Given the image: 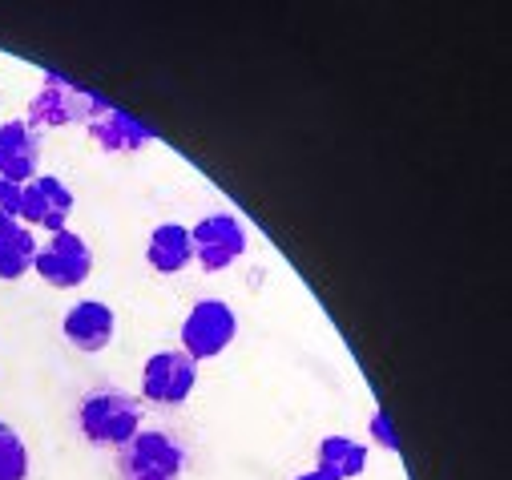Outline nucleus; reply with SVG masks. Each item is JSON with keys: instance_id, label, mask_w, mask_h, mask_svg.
I'll list each match as a JSON object with an SVG mask.
<instances>
[{"instance_id": "obj_1", "label": "nucleus", "mask_w": 512, "mask_h": 480, "mask_svg": "<svg viewBox=\"0 0 512 480\" xmlns=\"http://www.w3.org/2000/svg\"><path fill=\"white\" fill-rule=\"evenodd\" d=\"M81 436L97 448H121L130 444L142 432V404L130 392H117V388H97L81 400L77 412Z\"/></svg>"}, {"instance_id": "obj_2", "label": "nucleus", "mask_w": 512, "mask_h": 480, "mask_svg": "<svg viewBox=\"0 0 512 480\" xmlns=\"http://www.w3.org/2000/svg\"><path fill=\"white\" fill-rule=\"evenodd\" d=\"M182 472H186V452L162 428H146L130 444L117 448L121 480H182Z\"/></svg>"}, {"instance_id": "obj_3", "label": "nucleus", "mask_w": 512, "mask_h": 480, "mask_svg": "<svg viewBox=\"0 0 512 480\" xmlns=\"http://www.w3.org/2000/svg\"><path fill=\"white\" fill-rule=\"evenodd\" d=\"M101 97L85 93L81 85H73L69 77L61 73H45L41 77V89L33 93L29 101V117L25 122L33 130H61V126H85L93 109H97Z\"/></svg>"}, {"instance_id": "obj_4", "label": "nucleus", "mask_w": 512, "mask_h": 480, "mask_svg": "<svg viewBox=\"0 0 512 480\" xmlns=\"http://www.w3.org/2000/svg\"><path fill=\"white\" fill-rule=\"evenodd\" d=\"M33 271H37L49 287L73 291V287H81V283L93 275V251H89V243H85L81 234H73V230L65 226V230L49 234L45 243L37 247Z\"/></svg>"}, {"instance_id": "obj_5", "label": "nucleus", "mask_w": 512, "mask_h": 480, "mask_svg": "<svg viewBox=\"0 0 512 480\" xmlns=\"http://www.w3.org/2000/svg\"><path fill=\"white\" fill-rule=\"evenodd\" d=\"M238 335V319L230 311V303L222 299H202L190 307L186 323H182V351L194 359V364H202V359H214L222 355Z\"/></svg>"}, {"instance_id": "obj_6", "label": "nucleus", "mask_w": 512, "mask_h": 480, "mask_svg": "<svg viewBox=\"0 0 512 480\" xmlns=\"http://www.w3.org/2000/svg\"><path fill=\"white\" fill-rule=\"evenodd\" d=\"M190 243H194L198 267L206 275H218L246 255V226L234 214H210L198 226H190Z\"/></svg>"}, {"instance_id": "obj_7", "label": "nucleus", "mask_w": 512, "mask_h": 480, "mask_svg": "<svg viewBox=\"0 0 512 480\" xmlns=\"http://www.w3.org/2000/svg\"><path fill=\"white\" fill-rule=\"evenodd\" d=\"M198 384V364L186 351H158L146 359V372H142V396L162 404V408H178L190 400Z\"/></svg>"}, {"instance_id": "obj_8", "label": "nucleus", "mask_w": 512, "mask_h": 480, "mask_svg": "<svg viewBox=\"0 0 512 480\" xmlns=\"http://www.w3.org/2000/svg\"><path fill=\"white\" fill-rule=\"evenodd\" d=\"M69 214H73V190H69L61 178L37 174L33 182L21 186V222H25L29 230H49V234H57V230H65Z\"/></svg>"}, {"instance_id": "obj_9", "label": "nucleus", "mask_w": 512, "mask_h": 480, "mask_svg": "<svg viewBox=\"0 0 512 480\" xmlns=\"http://www.w3.org/2000/svg\"><path fill=\"white\" fill-rule=\"evenodd\" d=\"M85 126H89V138L97 142L101 154H134V150H146L154 142V130H146L142 122H134L130 113L109 105V101H97V109Z\"/></svg>"}, {"instance_id": "obj_10", "label": "nucleus", "mask_w": 512, "mask_h": 480, "mask_svg": "<svg viewBox=\"0 0 512 480\" xmlns=\"http://www.w3.org/2000/svg\"><path fill=\"white\" fill-rule=\"evenodd\" d=\"M41 174V130L29 122H5L0 126V178L25 186Z\"/></svg>"}, {"instance_id": "obj_11", "label": "nucleus", "mask_w": 512, "mask_h": 480, "mask_svg": "<svg viewBox=\"0 0 512 480\" xmlns=\"http://www.w3.org/2000/svg\"><path fill=\"white\" fill-rule=\"evenodd\" d=\"M113 327H117V319H113L109 303H101V299H81V303H73V307L65 311V323H61L65 339H69L77 351H85V355L105 351V347L113 343Z\"/></svg>"}, {"instance_id": "obj_12", "label": "nucleus", "mask_w": 512, "mask_h": 480, "mask_svg": "<svg viewBox=\"0 0 512 480\" xmlns=\"http://www.w3.org/2000/svg\"><path fill=\"white\" fill-rule=\"evenodd\" d=\"M146 259H150V267H154L158 275H182V271L194 263L190 226H178V222H162V226L150 234Z\"/></svg>"}, {"instance_id": "obj_13", "label": "nucleus", "mask_w": 512, "mask_h": 480, "mask_svg": "<svg viewBox=\"0 0 512 480\" xmlns=\"http://www.w3.org/2000/svg\"><path fill=\"white\" fill-rule=\"evenodd\" d=\"M33 263H37V230H29L25 222L0 226V279L17 283L33 271Z\"/></svg>"}, {"instance_id": "obj_14", "label": "nucleus", "mask_w": 512, "mask_h": 480, "mask_svg": "<svg viewBox=\"0 0 512 480\" xmlns=\"http://www.w3.org/2000/svg\"><path fill=\"white\" fill-rule=\"evenodd\" d=\"M367 468V448L351 436H327L315 452V472L327 480H351Z\"/></svg>"}, {"instance_id": "obj_15", "label": "nucleus", "mask_w": 512, "mask_h": 480, "mask_svg": "<svg viewBox=\"0 0 512 480\" xmlns=\"http://www.w3.org/2000/svg\"><path fill=\"white\" fill-rule=\"evenodd\" d=\"M0 480H29V448L5 420H0Z\"/></svg>"}, {"instance_id": "obj_16", "label": "nucleus", "mask_w": 512, "mask_h": 480, "mask_svg": "<svg viewBox=\"0 0 512 480\" xmlns=\"http://www.w3.org/2000/svg\"><path fill=\"white\" fill-rule=\"evenodd\" d=\"M21 222V186L0 178V226Z\"/></svg>"}, {"instance_id": "obj_17", "label": "nucleus", "mask_w": 512, "mask_h": 480, "mask_svg": "<svg viewBox=\"0 0 512 480\" xmlns=\"http://www.w3.org/2000/svg\"><path fill=\"white\" fill-rule=\"evenodd\" d=\"M371 436H375V444H383L388 452H396V448H400V440H396V428L388 424V416H383V412H375V416H371Z\"/></svg>"}, {"instance_id": "obj_18", "label": "nucleus", "mask_w": 512, "mask_h": 480, "mask_svg": "<svg viewBox=\"0 0 512 480\" xmlns=\"http://www.w3.org/2000/svg\"><path fill=\"white\" fill-rule=\"evenodd\" d=\"M295 480H327V476H319V472H303V476H295Z\"/></svg>"}]
</instances>
